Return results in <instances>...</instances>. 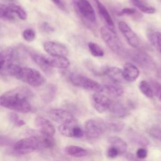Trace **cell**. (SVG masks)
<instances>
[{
  "label": "cell",
  "instance_id": "obj_35",
  "mask_svg": "<svg viewBox=\"0 0 161 161\" xmlns=\"http://www.w3.org/2000/svg\"><path fill=\"white\" fill-rule=\"evenodd\" d=\"M133 142H135V143H136L137 144H139L142 146H145V145H147L148 142V140L142 136H139V135H136L133 137Z\"/></svg>",
  "mask_w": 161,
  "mask_h": 161
},
{
  "label": "cell",
  "instance_id": "obj_37",
  "mask_svg": "<svg viewBox=\"0 0 161 161\" xmlns=\"http://www.w3.org/2000/svg\"><path fill=\"white\" fill-rule=\"evenodd\" d=\"M8 60L6 53L4 52H0V71L3 70L7 64Z\"/></svg>",
  "mask_w": 161,
  "mask_h": 161
},
{
  "label": "cell",
  "instance_id": "obj_42",
  "mask_svg": "<svg viewBox=\"0 0 161 161\" xmlns=\"http://www.w3.org/2000/svg\"><path fill=\"white\" fill-rule=\"evenodd\" d=\"M160 1H161V0H160Z\"/></svg>",
  "mask_w": 161,
  "mask_h": 161
},
{
  "label": "cell",
  "instance_id": "obj_31",
  "mask_svg": "<svg viewBox=\"0 0 161 161\" xmlns=\"http://www.w3.org/2000/svg\"><path fill=\"white\" fill-rule=\"evenodd\" d=\"M3 18L10 19L14 18V15L9 11L7 5L0 3V18Z\"/></svg>",
  "mask_w": 161,
  "mask_h": 161
},
{
  "label": "cell",
  "instance_id": "obj_38",
  "mask_svg": "<svg viewBox=\"0 0 161 161\" xmlns=\"http://www.w3.org/2000/svg\"><path fill=\"white\" fill-rule=\"evenodd\" d=\"M147 154H148L147 150L143 147L139 148L137 150L136 153V155L137 158H140V159H143V158H145V157H147Z\"/></svg>",
  "mask_w": 161,
  "mask_h": 161
},
{
  "label": "cell",
  "instance_id": "obj_11",
  "mask_svg": "<svg viewBox=\"0 0 161 161\" xmlns=\"http://www.w3.org/2000/svg\"><path fill=\"white\" fill-rule=\"evenodd\" d=\"M44 50L50 56L66 57L69 51L62 43L54 41H47L43 43Z\"/></svg>",
  "mask_w": 161,
  "mask_h": 161
},
{
  "label": "cell",
  "instance_id": "obj_26",
  "mask_svg": "<svg viewBox=\"0 0 161 161\" xmlns=\"http://www.w3.org/2000/svg\"><path fill=\"white\" fill-rule=\"evenodd\" d=\"M138 87L141 92L148 98H152L153 96V90L150 82L147 80H141L139 83Z\"/></svg>",
  "mask_w": 161,
  "mask_h": 161
},
{
  "label": "cell",
  "instance_id": "obj_4",
  "mask_svg": "<svg viewBox=\"0 0 161 161\" xmlns=\"http://www.w3.org/2000/svg\"><path fill=\"white\" fill-rule=\"evenodd\" d=\"M100 33L103 40L112 52L119 56H125L127 54L126 49L118 37L116 33L111 31L106 26H102L100 29Z\"/></svg>",
  "mask_w": 161,
  "mask_h": 161
},
{
  "label": "cell",
  "instance_id": "obj_17",
  "mask_svg": "<svg viewBox=\"0 0 161 161\" xmlns=\"http://www.w3.org/2000/svg\"><path fill=\"white\" fill-rule=\"evenodd\" d=\"M94 1L96 3L99 14H100V16H101V18L104 19V21L105 22L106 26L108 29H109L111 31L116 33L113 20L109 13L108 12V9H106V8L102 4V3L99 0H94Z\"/></svg>",
  "mask_w": 161,
  "mask_h": 161
},
{
  "label": "cell",
  "instance_id": "obj_3",
  "mask_svg": "<svg viewBox=\"0 0 161 161\" xmlns=\"http://www.w3.org/2000/svg\"><path fill=\"white\" fill-rule=\"evenodd\" d=\"M33 60L46 74H50L52 68L67 69L70 66V61L66 57H55L35 53L32 55Z\"/></svg>",
  "mask_w": 161,
  "mask_h": 161
},
{
  "label": "cell",
  "instance_id": "obj_6",
  "mask_svg": "<svg viewBox=\"0 0 161 161\" xmlns=\"http://www.w3.org/2000/svg\"><path fill=\"white\" fill-rule=\"evenodd\" d=\"M84 131L88 138L95 139L101 136L108 129L107 123L100 118L87 119L84 126Z\"/></svg>",
  "mask_w": 161,
  "mask_h": 161
},
{
  "label": "cell",
  "instance_id": "obj_33",
  "mask_svg": "<svg viewBox=\"0 0 161 161\" xmlns=\"http://www.w3.org/2000/svg\"><path fill=\"white\" fill-rule=\"evenodd\" d=\"M148 133L152 137L161 141V128L160 127L155 126H152L148 130Z\"/></svg>",
  "mask_w": 161,
  "mask_h": 161
},
{
  "label": "cell",
  "instance_id": "obj_34",
  "mask_svg": "<svg viewBox=\"0 0 161 161\" xmlns=\"http://www.w3.org/2000/svg\"><path fill=\"white\" fill-rule=\"evenodd\" d=\"M136 13V10L134 8H125L122 9L118 13V15L119 16H123V15H128V16H132Z\"/></svg>",
  "mask_w": 161,
  "mask_h": 161
},
{
  "label": "cell",
  "instance_id": "obj_9",
  "mask_svg": "<svg viewBox=\"0 0 161 161\" xmlns=\"http://www.w3.org/2000/svg\"><path fill=\"white\" fill-rule=\"evenodd\" d=\"M74 6L79 15L91 23H96V16L94 10L87 0H73Z\"/></svg>",
  "mask_w": 161,
  "mask_h": 161
},
{
  "label": "cell",
  "instance_id": "obj_5",
  "mask_svg": "<svg viewBox=\"0 0 161 161\" xmlns=\"http://www.w3.org/2000/svg\"><path fill=\"white\" fill-rule=\"evenodd\" d=\"M16 79L33 87H40L46 81L45 77L38 70L28 67H21Z\"/></svg>",
  "mask_w": 161,
  "mask_h": 161
},
{
  "label": "cell",
  "instance_id": "obj_12",
  "mask_svg": "<svg viewBox=\"0 0 161 161\" xmlns=\"http://www.w3.org/2000/svg\"><path fill=\"white\" fill-rule=\"evenodd\" d=\"M48 117L52 121L60 125L74 119L73 114L69 111L64 109H52L47 112Z\"/></svg>",
  "mask_w": 161,
  "mask_h": 161
},
{
  "label": "cell",
  "instance_id": "obj_25",
  "mask_svg": "<svg viewBox=\"0 0 161 161\" xmlns=\"http://www.w3.org/2000/svg\"><path fill=\"white\" fill-rule=\"evenodd\" d=\"M131 2L135 7L143 13L153 14L156 11L155 8L147 5L141 0H131Z\"/></svg>",
  "mask_w": 161,
  "mask_h": 161
},
{
  "label": "cell",
  "instance_id": "obj_24",
  "mask_svg": "<svg viewBox=\"0 0 161 161\" xmlns=\"http://www.w3.org/2000/svg\"><path fill=\"white\" fill-rule=\"evenodd\" d=\"M148 38L151 44L161 53V33L160 31H152L148 33Z\"/></svg>",
  "mask_w": 161,
  "mask_h": 161
},
{
  "label": "cell",
  "instance_id": "obj_1",
  "mask_svg": "<svg viewBox=\"0 0 161 161\" xmlns=\"http://www.w3.org/2000/svg\"><path fill=\"white\" fill-rule=\"evenodd\" d=\"M32 97L33 92L28 87H16L0 96V106L19 113H28L32 109Z\"/></svg>",
  "mask_w": 161,
  "mask_h": 161
},
{
  "label": "cell",
  "instance_id": "obj_36",
  "mask_svg": "<svg viewBox=\"0 0 161 161\" xmlns=\"http://www.w3.org/2000/svg\"><path fill=\"white\" fill-rule=\"evenodd\" d=\"M59 9L61 10L67 12V8L64 0H51Z\"/></svg>",
  "mask_w": 161,
  "mask_h": 161
},
{
  "label": "cell",
  "instance_id": "obj_32",
  "mask_svg": "<svg viewBox=\"0 0 161 161\" xmlns=\"http://www.w3.org/2000/svg\"><path fill=\"white\" fill-rule=\"evenodd\" d=\"M22 36L23 38L28 42H33L36 38V33L35 31L31 28H27L25 29L22 33Z\"/></svg>",
  "mask_w": 161,
  "mask_h": 161
},
{
  "label": "cell",
  "instance_id": "obj_22",
  "mask_svg": "<svg viewBox=\"0 0 161 161\" xmlns=\"http://www.w3.org/2000/svg\"><path fill=\"white\" fill-rule=\"evenodd\" d=\"M103 91H105L108 94H109L113 97H119L122 96L124 92V91L122 87H121L116 83L104 84L103 86Z\"/></svg>",
  "mask_w": 161,
  "mask_h": 161
},
{
  "label": "cell",
  "instance_id": "obj_27",
  "mask_svg": "<svg viewBox=\"0 0 161 161\" xmlns=\"http://www.w3.org/2000/svg\"><path fill=\"white\" fill-rule=\"evenodd\" d=\"M88 48L91 54L96 57H101L104 56V51L101 47L95 42H90L88 43Z\"/></svg>",
  "mask_w": 161,
  "mask_h": 161
},
{
  "label": "cell",
  "instance_id": "obj_15",
  "mask_svg": "<svg viewBox=\"0 0 161 161\" xmlns=\"http://www.w3.org/2000/svg\"><path fill=\"white\" fill-rule=\"evenodd\" d=\"M35 123L41 134L43 135L53 136L55 133V129L53 124L42 116H37L35 118Z\"/></svg>",
  "mask_w": 161,
  "mask_h": 161
},
{
  "label": "cell",
  "instance_id": "obj_23",
  "mask_svg": "<svg viewBox=\"0 0 161 161\" xmlns=\"http://www.w3.org/2000/svg\"><path fill=\"white\" fill-rule=\"evenodd\" d=\"M9 11L14 15L16 14L20 19L25 21L28 18V14L26 11L20 6L15 4H10L8 5Z\"/></svg>",
  "mask_w": 161,
  "mask_h": 161
},
{
  "label": "cell",
  "instance_id": "obj_8",
  "mask_svg": "<svg viewBox=\"0 0 161 161\" xmlns=\"http://www.w3.org/2000/svg\"><path fill=\"white\" fill-rule=\"evenodd\" d=\"M127 54L131 60L142 69L148 71H152L155 69V62L146 52L141 50H132Z\"/></svg>",
  "mask_w": 161,
  "mask_h": 161
},
{
  "label": "cell",
  "instance_id": "obj_14",
  "mask_svg": "<svg viewBox=\"0 0 161 161\" xmlns=\"http://www.w3.org/2000/svg\"><path fill=\"white\" fill-rule=\"evenodd\" d=\"M118 28L131 47L133 48H138L139 47L140 42L138 36L126 22L119 21L118 23Z\"/></svg>",
  "mask_w": 161,
  "mask_h": 161
},
{
  "label": "cell",
  "instance_id": "obj_40",
  "mask_svg": "<svg viewBox=\"0 0 161 161\" xmlns=\"http://www.w3.org/2000/svg\"><path fill=\"white\" fill-rule=\"evenodd\" d=\"M41 28L45 32H52L54 31V29L53 27H52L48 23L43 22L41 25Z\"/></svg>",
  "mask_w": 161,
  "mask_h": 161
},
{
  "label": "cell",
  "instance_id": "obj_20",
  "mask_svg": "<svg viewBox=\"0 0 161 161\" xmlns=\"http://www.w3.org/2000/svg\"><path fill=\"white\" fill-rule=\"evenodd\" d=\"M108 143L111 146L116 148L120 154L124 153L127 150L126 143L121 138L116 136H112L108 139Z\"/></svg>",
  "mask_w": 161,
  "mask_h": 161
},
{
  "label": "cell",
  "instance_id": "obj_30",
  "mask_svg": "<svg viewBox=\"0 0 161 161\" xmlns=\"http://www.w3.org/2000/svg\"><path fill=\"white\" fill-rule=\"evenodd\" d=\"M107 123L108 129L114 131H119L124 128V123L118 121H111Z\"/></svg>",
  "mask_w": 161,
  "mask_h": 161
},
{
  "label": "cell",
  "instance_id": "obj_41",
  "mask_svg": "<svg viewBox=\"0 0 161 161\" xmlns=\"http://www.w3.org/2000/svg\"><path fill=\"white\" fill-rule=\"evenodd\" d=\"M4 1H9V2H11V1H13L14 0H4Z\"/></svg>",
  "mask_w": 161,
  "mask_h": 161
},
{
  "label": "cell",
  "instance_id": "obj_28",
  "mask_svg": "<svg viewBox=\"0 0 161 161\" xmlns=\"http://www.w3.org/2000/svg\"><path fill=\"white\" fill-rule=\"evenodd\" d=\"M150 84L152 87L153 95H155L157 99L161 102V84L155 80H152Z\"/></svg>",
  "mask_w": 161,
  "mask_h": 161
},
{
  "label": "cell",
  "instance_id": "obj_13",
  "mask_svg": "<svg viewBox=\"0 0 161 161\" xmlns=\"http://www.w3.org/2000/svg\"><path fill=\"white\" fill-rule=\"evenodd\" d=\"M92 102L94 109L101 113L108 110L112 104L111 99L101 92H96L92 95Z\"/></svg>",
  "mask_w": 161,
  "mask_h": 161
},
{
  "label": "cell",
  "instance_id": "obj_18",
  "mask_svg": "<svg viewBox=\"0 0 161 161\" xmlns=\"http://www.w3.org/2000/svg\"><path fill=\"white\" fill-rule=\"evenodd\" d=\"M123 71V76L126 82H133L135 81L139 76V70L137 67L131 63H126Z\"/></svg>",
  "mask_w": 161,
  "mask_h": 161
},
{
  "label": "cell",
  "instance_id": "obj_19",
  "mask_svg": "<svg viewBox=\"0 0 161 161\" xmlns=\"http://www.w3.org/2000/svg\"><path fill=\"white\" fill-rule=\"evenodd\" d=\"M109 110L114 117L118 118H125L128 114V111L126 108L123 104L119 102L114 103H112Z\"/></svg>",
  "mask_w": 161,
  "mask_h": 161
},
{
  "label": "cell",
  "instance_id": "obj_2",
  "mask_svg": "<svg viewBox=\"0 0 161 161\" xmlns=\"http://www.w3.org/2000/svg\"><path fill=\"white\" fill-rule=\"evenodd\" d=\"M55 145L53 136L31 135L18 140L13 146V151L18 155H25L37 150L52 148Z\"/></svg>",
  "mask_w": 161,
  "mask_h": 161
},
{
  "label": "cell",
  "instance_id": "obj_29",
  "mask_svg": "<svg viewBox=\"0 0 161 161\" xmlns=\"http://www.w3.org/2000/svg\"><path fill=\"white\" fill-rule=\"evenodd\" d=\"M8 117L11 122L16 126H22L25 125V122L20 119L18 115L14 112H11L8 114Z\"/></svg>",
  "mask_w": 161,
  "mask_h": 161
},
{
  "label": "cell",
  "instance_id": "obj_39",
  "mask_svg": "<svg viewBox=\"0 0 161 161\" xmlns=\"http://www.w3.org/2000/svg\"><path fill=\"white\" fill-rule=\"evenodd\" d=\"M107 155L110 158H114V157H117L118 155H119V153L118 150L116 148L111 146L108 149Z\"/></svg>",
  "mask_w": 161,
  "mask_h": 161
},
{
  "label": "cell",
  "instance_id": "obj_21",
  "mask_svg": "<svg viewBox=\"0 0 161 161\" xmlns=\"http://www.w3.org/2000/svg\"><path fill=\"white\" fill-rule=\"evenodd\" d=\"M64 152L67 155L74 157H83L88 153L86 149L75 145L67 146L64 149Z\"/></svg>",
  "mask_w": 161,
  "mask_h": 161
},
{
  "label": "cell",
  "instance_id": "obj_16",
  "mask_svg": "<svg viewBox=\"0 0 161 161\" xmlns=\"http://www.w3.org/2000/svg\"><path fill=\"white\" fill-rule=\"evenodd\" d=\"M103 75L107 76L114 83H122L125 80L123 76L122 69L117 67H107L101 72Z\"/></svg>",
  "mask_w": 161,
  "mask_h": 161
},
{
  "label": "cell",
  "instance_id": "obj_10",
  "mask_svg": "<svg viewBox=\"0 0 161 161\" xmlns=\"http://www.w3.org/2000/svg\"><path fill=\"white\" fill-rule=\"evenodd\" d=\"M58 131L60 134L67 137L81 138L84 133L83 129L78 125L75 119L67 123L60 125Z\"/></svg>",
  "mask_w": 161,
  "mask_h": 161
},
{
  "label": "cell",
  "instance_id": "obj_7",
  "mask_svg": "<svg viewBox=\"0 0 161 161\" xmlns=\"http://www.w3.org/2000/svg\"><path fill=\"white\" fill-rule=\"evenodd\" d=\"M70 80L71 83L79 87L94 91L96 92H101L103 91V87L96 80L90 79L80 74L72 73L70 75Z\"/></svg>",
  "mask_w": 161,
  "mask_h": 161
}]
</instances>
